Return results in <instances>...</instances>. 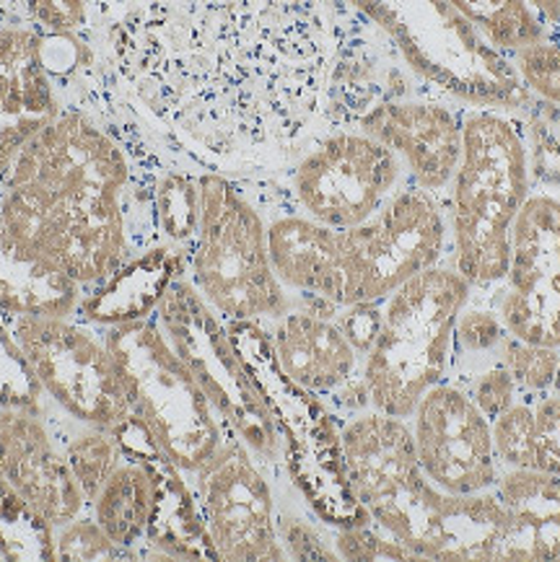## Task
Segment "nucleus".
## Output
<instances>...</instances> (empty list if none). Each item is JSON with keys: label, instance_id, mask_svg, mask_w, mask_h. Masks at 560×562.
Returning <instances> with one entry per match:
<instances>
[{"label": "nucleus", "instance_id": "obj_8", "mask_svg": "<svg viewBox=\"0 0 560 562\" xmlns=\"http://www.w3.org/2000/svg\"><path fill=\"white\" fill-rule=\"evenodd\" d=\"M242 363L268 405L285 446V472L314 516L327 526H361L371 518L348 485L340 423L314 394L293 384L272 356L268 329L255 322H224Z\"/></svg>", "mask_w": 560, "mask_h": 562}, {"label": "nucleus", "instance_id": "obj_6", "mask_svg": "<svg viewBox=\"0 0 560 562\" xmlns=\"http://www.w3.org/2000/svg\"><path fill=\"white\" fill-rule=\"evenodd\" d=\"M470 295L455 262L434 265L387 295L361 371L371 409L407 420L421 396L447 381L455 322Z\"/></svg>", "mask_w": 560, "mask_h": 562}, {"label": "nucleus", "instance_id": "obj_27", "mask_svg": "<svg viewBox=\"0 0 560 562\" xmlns=\"http://www.w3.org/2000/svg\"><path fill=\"white\" fill-rule=\"evenodd\" d=\"M447 3L488 45L506 57L552 37L550 26L529 0H447Z\"/></svg>", "mask_w": 560, "mask_h": 562}, {"label": "nucleus", "instance_id": "obj_9", "mask_svg": "<svg viewBox=\"0 0 560 562\" xmlns=\"http://www.w3.org/2000/svg\"><path fill=\"white\" fill-rule=\"evenodd\" d=\"M102 329L127 386L133 415L146 425L169 464L184 477L198 472L234 430L215 413L154 314Z\"/></svg>", "mask_w": 560, "mask_h": 562}, {"label": "nucleus", "instance_id": "obj_3", "mask_svg": "<svg viewBox=\"0 0 560 562\" xmlns=\"http://www.w3.org/2000/svg\"><path fill=\"white\" fill-rule=\"evenodd\" d=\"M348 485L369 518L418 560L495 562L504 506L491 490L449 495L430 485L415 453L411 423L379 409L340 420Z\"/></svg>", "mask_w": 560, "mask_h": 562}, {"label": "nucleus", "instance_id": "obj_34", "mask_svg": "<svg viewBox=\"0 0 560 562\" xmlns=\"http://www.w3.org/2000/svg\"><path fill=\"white\" fill-rule=\"evenodd\" d=\"M0 405L47 413L49 402L0 314Z\"/></svg>", "mask_w": 560, "mask_h": 562}, {"label": "nucleus", "instance_id": "obj_23", "mask_svg": "<svg viewBox=\"0 0 560 562\" xmlns=\"http://www.w3.org/2000/svg\"><path fill=\"white\" fill-rule=\"evenodd\" d=\"M86 291L53 259L29 249L0 226V314L74 316Z\"/></svg>", "mask_w": 560, "mask_h": 562}, {"label": "nucleus", "instance_id": "obj_30", "mask_svg": "<svg viewBox=\"0 0 560 562\" xmlns=\"http://www.w3.org/2000/svg\"><path fill=\"white\" fill-rule=\"evenodd\" d=\"M447 381L457 384L459 389H464L488 420H495V417L506 413L516 400H522L519 386H516L514 376L508 373L501 352H495L491 358L451 366Z\"/></svg>", "mask_w": 560, "mask_h": 562}, {"label": "nucleus", "instance_id": "obj_16", "mask_svg": "<svg viewBox=\"0 0 560 562\" xmlns=\"http://www.w3.org/2000/svg\"><path fill=\"white\" fill-rule=\"evenodd\" d=\"M436 91L447 89L415 70L390 32H384L350 0L343 3L320 127L358 125L363 114L387 102Z\"/></svg>", "mask_w": 560, "mask_h": 562}, {"label": "nucleus", "instance_id": "obj_24", "mask_svg": "<svg viewBox=\"0 0 560 562\" xmlns=\"http://www.w3.org/2000/svg\"><path fill=\"white\" fill-rule=\"evenodd\" d=\"M182 270V251L159 244V247L131 259L125 268L114 272L102 285L91 288L83 295L81 308H78L76 316L97 324V327H112V324L148 316L154 312V306L159 304L169 280Z\"/></svg>", "mask_w": 560, "mask_h": 562}, {"label": "nucleus", "instance_id": "obj_21", "mask_svg": "<svg viewBox=\"0 0 560 562\" xmlns=\"http://www.w3.org/2000/svg\"><path fill=\"white\" fill-rule=\"evenodd\" d=\"M257 205L268 218L270 259L280 283L293 295H312V299H325L329 304L343 306V265L337 231L322 226L291 207L268 203Z\"/></svg>", "mask_w": 560, "mask_h": 562}, {"label": "nucleus", "instance_id": "obj_32", "mask_svg": "<svg viewBox=\"0 0 560 562\" xmlns=\"http://www.w3.org/2000/svg\"><path fill=\"white\" fill-rule=\"evenodd\" d=\"M529 135V175L533 187L560 198V120L556 106L535 97L524 110Z\"/></svg>", "mask_w": 560, "mask_h": 562}, {"label": "nucleus", "instance_id": "obj_25", "mask_svg": "<svg viewBox=\"0 0 560 562\" xmlns=\"http://www.w3.org/2000/svg\"><path fill=\"white\" fill-rule=\"evenodd\" d=\"M63 110L45 63L0 74V187L29 143Z\"/></svg>", "mask_w": 560, "mask_h": 562}, {"label": "nucleus", "instance_id": "obj_22", "mask_svg": "<svg viewBox=\"0 0 560 562\" xmlns=\"http://www.w3.org/2000/svg\"><path fill=\"white\" fill-rule=\"evenodd\" d=\"M493 493L504 506L495 562L560 560V477L527 467H501Z\"/></svg>", "mask_w": 560, "mask_h": 562}, {"label": "nucleus", "instance_id": "obj_29", "mask_svg": "<svg viewBox=\"0 0 560 562\" xmlns=\"http://www.w3.org/2000/svg\"><path fill=\"white\" fill-rule=\"evenodd\" d=\"M200 175L203 171L169 164L161 171L154 192V213L159 239L167 247L184 251L195 239L198 213H200Z\"/></svg>", "mask_w": 560, "mask_h": 562}, {"label": "nucleus", "instance_id": "obj_14", "mask_svg": "<svg viewBox=\"0 0 560 562\" xmlns=\"http://www.w3.org/2000/svg\"><path fill=\"white\" fill-rule=\"evenodd\" d=\"M200 524L224 562L289 560L278 539L276 482L236 434L187 474Z\"/></svg>", "mask_w": 560, "mask_h": 562}, {"label": "nucleus", "instance_id": "obj_11", "mask_svg": "<svg viewBox=\"0 0 560 562\" xmlns=\"http://www.w3.org/2000/svg\"><path fill=\"white\" fill-rule=\"evenodd\" d=\"M392 34L415 70L467 104L524 112L535 102L514 63L493 49L447 0H350Z\"/></svg>", "mask_w": 560, "mask_h": 562}, {"label": "nucleus", "instance_id": "obj_4", "mask_svg": "<svg viewBox=\"0 0 560 562\" xmlns=\"http://www.w3.org/2000/svg\"><path fill=\"white\" fill-rule=\"evenodd\" d=\"M529 192L524 112L464 104L462 158L447 190V215L451 257L472 291H491L504 280L514 221Z\"/></svg>", "mask_w": 560, "mask_h": 562}, {"label": "nucleus", "instance_id": "obj_13", "mask_svg": "<svg viewBox=\"0 0 560 562\" xmlns=\"http://www.w3.org/2000/svg\"><path fill=\"white\" fill-rule=\"evenodd\" d=\"M343 265V306L384 301L434 265L455 262L447 194L402 184L373 218L337 231Z\"/></svg>", "mask_w": 560, "mask_h": 562}, {"label": "nucleus", "instance_id": "obj_28", "mask_svg": "<svg viewBox=\"0 0 560 562\" xmlns=\"http://www.w3.org/2000/svg\"><path fill=\"white\" fill-rule=\"evenodd\" d=\"M60 413V409H57ZM47 420L53 423L57 438L63 443V453H66L70 472L81 485L86 501L97 498L99 490L104 487V482L110 480V474L117 470L120 461L125 459L122 453L117 438H114L112 430L93 428V425H83L70 420L68 415L60 413V423H55L53 405L47 409Z\"/></svg>", "mask_w": 560, "mask_h": 562}, {"label": "nucleus", "instance_id": "obj_36", "mask_svg": "<svg viewBox=\"0 0 560 562\" xmlns=\"http://www.w3.org/2000/svg\"><path fill=\"white\" fill-rule=\"evenodd\" d=\"M53 547L55 560H70V562H93V560H122L135 558L133 552L122 550L114 544L110 535L99 526L91 510L76 516L74 521L63 524L60 529L53 531Z\"/></svg>", "mask_w": 560, "mask_h": 562}, {"label": "nucleus", "instance_id": "obj_15", "mask_svg": "<svg viewBox=\"0 0 560 562\" xmlns=\"http://www.w3.org/2000/svg\"><path fill=\"white\" fill-rule=\"evenodd\" d=\"M472 293L491 301L512 337L560 348V198L533 187L514 221L504 280Z\"/></svg>", "mask_w": 560, "mask_h": 562}, {"label": "nucleus", "instance_id": "obj_7", "mask_svg": "<svg viewBox=\"0 0 560 562\" xmlns=\"http://www.w3.org/2000/svg\"><path fill=\"white\" fill-rule=\"evenodd\" d=\"M236 179L257 203L291 207L335 231L361 226L407 184L400 158L356 125L320 127L283 169Z\"/></svg>", "mask_w": 560, "mask_h": 562}, {"label": "nucleus", "instance_id": "obj_37", "mask_svg": "<svg viewBox=\"0 0 560 562\" xmlns=\"http://www.w3.org/2000/svg\"><path fill=\"white\" fill-rule=\"evenodd\" d=\"M13 9L26 24L49 37L99 32L93 26L89 0H13Z\"/></svg>", "mask_w": 560, "mask_h": 562}, {"label": "nucleus", "instance_id": "obj_10", "mask_svg": "<svg viewBox=\"0 0 560 562\" xmlns=\"http://www.w3.org/2000/svg\"><path fill=\"white\" fill-rule=\"evenodd\" d=\"M150 314L156 316L177 356L203 386L215 413L224 417L228 428L255 453L272 482L280 474L289 477L283 438L268 405L257 392L247 366L242 363L224 319L205 304L195 285L184 278V270L169 280Z\"/></svg>", "mask_w": 560, "mask_h": 562}, {"label": "nucleus", "instance_id": "obj_17", "mask_svg": "<svg viewBox=\"0 0 560 562\" xmlns=\"http://www.w3.org/2000/svg\"><path fill=\"white\" fill-rule=\"evenodd\" d=\"M335 312L337 306L325 299L296 295L291 312L262 327L280 371L322 400L340 423L371 405L361 373L363 358L335 322Z\"/></svg>", "mask_w": 560, "mask_h": 562}, {"label": "nucleus", "instance_id": "obj_35", "mask_svg": "<svg viewBox=\"0 0 560 562\" xmlns=\"http://www.w3.org/2000/svg\"><path fill=\"white\" fill-rule=\"evenodd\" d=\"M491 434L501 467L535 470V402L516 400L506 413L491 420Z\"/></svg>", "mask_w": 560, "mask_h": 562}, {"label": "nucleus", "instance_id": "obj_38", "mask_svg": "<svg viewBox=\"0 0 560 562\" xmlns=\"http://www.w3.org/2000/svg\"><path fill=\"white\" fill-rule=\"evenodd\" d=\"M508 60L514 63L516 74L533 91V97L542 102L560 106V40L550 37L514 53Z\"/></svg>", "mask_w": 560, "mask_h": 562}, {"label": "nucleus", "instance_id": "obj_43", "mask_svg": "<svg viewBox=\"0 0 560 562\" xmlns=\"http://www.w3.org/2000/svg\"><path fill=\"white\" fill-rule=\"evenodd\" d=\"M552 37H558V40H560V21H558V26L552 29Z\"/></svg>", "mask_w": 560, "mask_h": 562}, {"label": "nucleus", "instance_id": "obj_33", "mask_svg": "<svg viewBox=\"0 0 560 562\" xmlns=\"http://www.w3.org/2000/svg\"><path fill=\"white\" fill-rule=\"evenodd\" d=\"M501 358H504L508 373H512L516 386H519L522 400H540V396L552 392V381L558 373L560 348H548V345L524 342L519 337L506 335L501 345Z\"/></svg>", "mask_w": 560, "mask_h": 562}, {"label": "nucleus", "instance_id": "obj_19", "mask_svg": "<svg viewBox=\"0 0 560 562\" xmlns=\"http://www.w3.org/2000/svg\"><path fill=\"white\" fill-rule=\"evenodd\" d=\"M464 104L455 93L436 91L377 106L356 127L400 158L407 182L426 192L447 194L462 158Z\"/></svg>", "mask_w": 560, "mask_h": 562}, {"label": "nucleus", "instance_id": "obj_12", "mask_svg": "<svg viewBox=\"0 0 560 562\" xmlns=\"http://www.w3.org/2000/svg\"><path fill=\"white\" fill-rule=\"evenodd\" d=\"M47 402L70 420L114 430L133 415L104 329L81 316L3 314Z\"/></svg>", "mask_w": 560, "mask_h": 562}, {"label": "nucleus", "instance_id": "obj_5", "mask_svg": "<svg viewBox=\"0 0 560 562\" xmlns=\"http://www.w3.org/2000/svg\"><path fill=\"white\" fill-rule=\"evenodd\" d=\"M184 278L224 322L270 324L296 306L270 259L268 218L236 177L200 175L195 239Z\"/></svg>", "mask_w": 560, "mask_h": 562}, {"label": "nucleus", "instance_id": "obj_18", "mask_svg": "<svg viewBox=\"0 0 560 562\" xmlns=\"http://www.w3.org/2000/svg\"><path fill=\"white\" fill-rule=\"evenodd\" d=\"M407 423L418 464L430 485L449 495L483 493L495 485L501 464L495 457L491 420L464 389L451 381L430 386Z\"/></svg>", "mask_w": 560, "mask_h": 562}, {"label": "nucleus", "instance_id": "obj_26", "mask_svg": "<svg viewBox=\"0 0 560 562\" xmlns=\"http://www.w3.org/2000/svg\"><path fill=\"white\" fill-rule=\"evenodd\" d=\"M159 461L146 464V461L125 457L89 506L91 516L110 535L112 542L133 552L135 558L146 542L150 518H154L156 490H159L156 464Z\"/></svg>", "mask_w": 560, "mask_h": 562}, {"label": "nucleus", "instance_id": "obj_20", "mask_svg": "<svg viewBox=\"0 0 560 562\" xmlns=\"http://www.w3.org/2000/svg\"><path fill=\"white\" fill-rule=\"evenodd\" d=\"M0 474L53 531L89 510L53 423L37 409L0 405Z\"/></svg>", "mask_w": 560, "mask_h": 562}, {"label": "nucleus", "instance_id": "obj_41", "mask_svg": "<svg viewBox=\"0 0 560 562\" xmlns=\"http://www.w3.org/2000/svg\"><path fill=\"white\" fill-rule=\"evenodd\" d=\"M335 322L340 324V329L354 342V348L361 352V358H366V352L371 350L373 340H377L379 327H382V301L337 306Z\"/></svg>", "mask_w": 560, "mask_h": 562}, {"label": "nucleus", "instance_id": "obj_40", "mask_svg": "<svg viewBox=\"0 0 560 562\" xmlns=\"http://www.w3.org/2000/svg\"><path fill=\"white\" fill-rule=\"evenodd\" d=\"M535 470L560 477V396L535 400Z\"/></svg>", "mask_w": 560, "mask_h": 562}, {"label": "nucleus", "instance_id": "obj_31", "mask_svg": "<svg viewBox=\"0 0 560 562\" xmlns=\"http://www.w3.org/2000/svg\"><path fill=\"white\" fill-rule=\"evenodd\" d=\"M506 335L508 333L504 322H501L491 301L472 293L455 322L449 369L457 363H470V360L495 356V352H501Z\"/></svg>", "mask_w": 560, "mask_h": 562}, {"label": "nucleus", "instance_id": "obj_1", "mask_svg": "<svg viewBox=\"0 0 560 562\" xmlns=\"http://www.w3.org/2000/svg\"><path fill=\"white\" fill-rule=\"evenodd\" d=\"M346 0H138L104 53L169 161L283 169L317 133Z\"/></svg>", "mask_w": 560, "mask_h": 562}, {"label": "nucleus", "instance_id": "obj_39", "mask_svg": "<svg viewBox=\"0 0 560 562\" xmlns=\"http://www.w3.org/2000/svg\"><path fill=\"white\" fill-rule=\"evenodd\" d=\"M329 537L340 560H418L377 524L329 526Z\"/></svg>", "mask_w": 560, "mask_h": 562}, {"label": "nucleus", "instance_id": "obj_2", "mask_svg": "<svg viewBox=\"0 0 560 562\" xmlns=\"http://www.w3.org/2000/svg\"><path fill=\"white\" fill-rule=\"evenodd\" d=\"M169 164L127 97L107 112L63 104L0 187V226L89 293L161 244L154 192Z\"/></svg>", "mask_w": 560, "mask_h": 562}, {"label": "nucleus", "instance_id": "obj_42", "mask_svg": "<svg viewBox=\"0 0 560 562\" xmlns=\"http://www.w3.org/2000/svg\"><path fill=\"white\" fill-rule=\"evenodd\" d=\"M552 394L560 396V360H558V373H556V381H552Z\"/></svg>", "mask_w": 560, "mask_h": 562}]
</instances>
